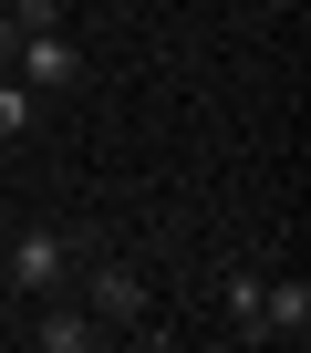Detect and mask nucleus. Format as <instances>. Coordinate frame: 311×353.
<instances>
[{
  "label": "nucleus",
  "mask_w": 311,
  "mask_h": 353,
  "mask_svg": "<svg viewBox=\"0 0 311 353\" xmlns=\"http://www.w3.org/2000/svg\"><path fill=\"white\" fill-rule=\"evenodd\" d=\"M63 270H73V250H63V239H52V229H32V239H21V250H11V281H21V291H42V301H52V291H63Z\"/></svg>",
  "instance_id": "7ed1b4c3"
},
{
  "label": "nucleus",
  "mask_w": 311,
  "mask_h": 353,
  "mask_svg": "<svg viewBox=\"0 0 311 353\" xmlns=\"http://www.w3.org/2000/svg\"><path fill=\"white\" fill-rule=\"evenodd\" d=\"M11 73H21V83H42V94H63V83H83V52H73L63 32H21Z\"/></svg>",
  "instance_id": "f03ea898"
},
{
  "label": "nucleus",
  "mask_w": 311,
  "mask_h": 353,
  "mask_svg": "<svg viewBox=\"0 0 311 353\" xmlns=\"http://www.w3.org/2000/svg\"><path fill=\"white\" fill-rule=\"evenodd\" d=\"M11 21H21V32H63V0H21Z\"/></svg>",
  "instance_id": "6e6552de"
},
{
  "label": "nucleus",
  "mask_w": 311,
  "mask_h": 353,
  "mask_svg": "<svg viewBox=\"0 0 311 353\" xmlns=\"http://www.w3.org/2000/svg\"><path fill=\"white\" fill-rule=\"evenodd\" d=\"M11 52H21V21H0V63H11Z\"/></svg>",
  "instance_id": "1a4fd4ad"
},
{
  "label": "nucleus",
  "mask_w": 311,
  "mask_h": 353,
  "mask_svg": "<svg viewBox=\"0 0 311 353\" xmlns=\"http://www.w3.org/2000/svg\"><path fill=\"white\" fill-rule=\"evenodd\" d=\"M311 332V281L290 270V281H259V322H249V343H301Z\"/></svg>",
  "instance_id": "f257e3e1"
},
{
  "label": "nucleus",
  "mask_w": 311,
  "mask_h": 353,
  "mask_svg": "<svg viewBox=\"0 0 311 353\" xmlns=\"http://www.w3.org/2000/svg\"><path fill=\"white\" fill-rule=\"evenodd\" d=\"M32 332H42V343H52V353H83V343H94V332H104V322H94V312H42V322H32Z\"/></svg>",
  "instance_id": "39448f33"
},
{
  "label": "nucleus",
  "mask_w": 311,
  "mask_h": 353,
  "mask_svg": "<svg viewBox=\"0 0 311 353\" xmlns=\"http://www.w3.org/2000/svg\"><path fill=\"white\" fill-rule=\"evenodd\" d=\"M83 312H94V322H135V312H145V281H135L125 260H104V270H94V301H83Z\"/></svg>",
  "instance_id": "20e7f679"
},
{
  "label": "nucleus",
  "mask_w": 311,
  "mask_h": 353,
  "mask_svg": "<svg viewBox=\"0 0 311 353\" xmlns=\"http://www.w3.org/2000/svg\"><path fill=\"white\" fill-rule=\"evenodd\" d=\"M218 312H228V322L249 332V322H259V281H228V291H218Z\"/></svg>",
  "instance_id": "0eeeda50"
},
{
  "label": "nucleus",
  "mask_w": 311,
  "mask_h": 353,
  "mask_svg": "<svg viewBox=\"0 0 311 353\" xmlns=\"http://www.w3.org/2000/svg\"><path fill=\"white\" fill-rule=\"evenodd\" d=\"M270 11H301V0H270Z\"/></svg>",
  "instance_id": "9d476101"
},
{
  "label": "nucleus",
  "mask_w": 311,
  "mask_h": 353,
  "mask_svg": "<svg viewBox=\"0 0 311 353\" xmlns=\"http://www.w3.org/2000/svg\"><path fill=\"white\" fill-rule=\"evenodd\" d=\"M21 125H32V83H0V145H11Z\"/></svg>",
  "instance_id": "423d86ee"
}]
</instances>
